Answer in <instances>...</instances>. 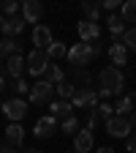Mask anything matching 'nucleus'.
I'll use <instances>...</instances> for the list:
<instances>
[{"instance_id": "obj_21", "label": "nucleus", "mask_w": 136, "mask_h": 153, "mask_svg": "<svg viewBox=\"0 0 136 153\" xmlns=\"http://www.w3.org/2000/svg\"><path fill=\"white\" fill-rule=\"evenodd\" d=\"M133 107H136V104H133V99H131V96H120V99H117V104H114V115H120V118H128Z\"/></svg>"}, {"instance_id": "obj_39", "label": "nucleus", "mask_w": 136, "mask_h": 153, "mask_svg": "<svg viewBox=\"0 0 136 153\" xmlns=\"http://www.w3.org/2000/svg\"><path fill=\"white\" fill-rule=\"evenodd\" d=\"M133 104H136V96H133Z\"/></svg>"}, {"instance_id": "obj_13", "label": "nucleus", "mask_w": 136, "mask_h": 153, "mask_svg": "<svg viewBox=\"0 0 136 153\" xmlns=\"http://www.w3.org/2000/svg\"><path fill=\"white\" fill-rule=\"evenodd\" d=\"M93 145H95V142H93V131H90V128H82V131L74 137V150H76V153H90Z\"/></svg>"}, {"instance_id": "obj_15", "label": "nucleus", "mask_w": 136, "mask_h": 153, "mask_svg": "<svg viewBox=\"0 0 136 153\" xmlns=\"http://www.w3.org/2000/svg\"><path fill=\"white\" fill-rule=\"evenodd\" d=\"M22 16H25V22H38V19L44 16V6L38 3V0H27L22 6Z\"/></svg>"}, {"instance_id": "obj_16", "label": "nucleus", "mask_w": 136, "mask_h": 153, "mask_svg": "<svg viewBox=\"0 0 136 153\" xmlns=\"http://www.w3.org/2000/svg\"><path fill=\"white\" fill-rule=\"evenodd\" d=\"M109 57H112V66H117V68H123L125 63H128V49L120 44V41H114L112 47H109Z\"/></svg>"}, {"instance_id": "obj_35", "label": "nucleus", "mask_w": 136, "mask_h": 153, "mask_svg": "<svg viewBox=\"0 0 136 153\" xmlns=\"http://www.w3.org/2000/svg\"><path fill=\"white\" fill-rule=\"evenodd\" d=\"M0 153H14V145H8V142L0 145Z\"/></svg>"}, {"instance_id": "obj_28", "label": "nucleus", "mask_w": 136, "mask_h": 153, "mask_svg": "<svg viewBox=\"0 0 136 153\" xmlns=\"http://www.w3.org/2000/svg\"><path fill=\"white\" fill-rule=\"evenodd\" d=\"M74 79L79 82V88H90L93 76H90V71H87V68H74Z\"/></svg>"}, {"instance_id": "obj_24", "label": "nucleus", "mask_w": 136, "mask_h": 153, "mask_svg": "<svg viewBox=\"0 0 136 153\" xmlns=\"http://www.w3.org/2000/svg\"><path fill=\"white\" fill-rule=\"evenodd\" d=\"M46 55H49V60L54 63V60H60V57H68V49H65V44H60V41H54L49 49H46Z\"/></svg>"}, {"instance_id": "obj_25", "label": "nucleus", "mask_w": 136, "mask_h": 153, "mask_svg": "<svg viewBox=\"0 0 136 153\" xmlns=\"http://www.w3.org/2000/svg\"><path fill=\"white\" fill-rule=\"evenodd\" d=\"M11 90H14V96H16V99H22V96H30V85H27V79H25V76H22V79H14L11 82Z\"/></svg>"}, {"instance_id": "obj_10", "label": "nucleus", "mask_w": 136, "mask_h": 153, "mask_svg": "<svg viewBox=\"0 0 136 153\" xmlns=\"http://www.w3.org/2000/svg\"><path fill=\"white\" fill-rule=\"evenodd\" d=\"M25 68H27V57H22V55H14V57L6 60V74L11 76V82L14 79H22Z\"/></svg>"}, {"instance_id": "obj_9", "label": "nucleus", "mask_w": 136, "mask_h": 153, "mask_svg": "<svg viewBox=\"0 0 136 153\" xmlns=\"http://www.w3.org/2000/svg\"><path fill=\"white\" fill-rule=\"evenodd\" d=\"M30 44H33V49H44V52H46V49L54 44L52 30H49L46 25H35V27H33V41H30Z\"/></svg>"}, {"instance_id": "obj_6", "label": "nucleus", "mask_w": 136, "mask_h": 153, "mask_svg": "<svg viewBox=\"0 0 136 153\" xmlns=\"http://www.w3.org/2000/svg\"><path fill=\"white\" fill-rule=\"evenodd\" d=\"M106 134L109 137H117V140H128L131 134H133V126H131V120L128 118H120V115H114L112 120H106Z\"/></svg>"}, {"instance_id": "obj_29", "label": "nucleus", "mask_w": 136, "mask_h": 153, "mask_svg": "<svg viewBox=\"0 0 136 153\" xmlns=\"http://www.w3.org/2000/svg\"><path fill=\"white\" fill-rule=\"evenodd\" d=\"M60 128H63L65 134H74V137L82 131V128H79V118H76V115H74V118H68V120H63V123H60Z\"/></svg>"}, {"instance_id": "obj_33", "label": "nucleus", "mask_w": 136, "mask_h": 153, "mask_svg": "<svg viewBox=\"0 0 136 153\" xmlns=\"http://www.w3.org/2000/svg\"><path fill=\"white\" fill-rule=\"evenodd\" d=\"M128 153H136V131L128 137Z\"/></svg>"}, {"instance_id": "obj_36", "label": "nucleus", "mask_w": 136, "mask_h": 153, "mask_svg": "<svg viewBox=\"0 0 136 153\" xmlns=\"http://www.w3.org/2000/svg\"><path fill=\"white\" fill-rule=\"evenodd\" d=\"M95 153H114V150H112V148H98Z\"/></svg>"}, {"instance_id": "obj_22", "label": "nucleus", "mask_w": 136, "mask_h": 153, "mask_svg": "<svg viewBox=\"0 0 136 153\" xmlns=\"http://www.w3.org/2000/svg\"><path fill=\"white\" fill-rule=\"evenodd\" d=\"M74 93H76V82H71V79H65V82L57 85V96H60L63 101H71Z\"/></svg>"}, {"instance_id": "obj_38", "label": "nucleus", "mask_w": 136, "mask_h": 153, "mask_svg": "<svg viewBox=\"0 0 136 153\" xmlns=\"http://www.w3.org/2000/svg\"><path fill=\"white\" fill-rule=\"evenodd\" d=\"M3 22H6V19H3V16H0V27H3Z\"/></svg>"}, {"instance_id": "obj_3", "label": "nucleus", "mask_w": 136, "mask_h": 153, "mask_svg": "<svg viewBox=\"0 0 136 153\" xmlns=\"http://www.w3.org/2000/svg\"><path fill=\"white\" fill-rule=\"evenodd\" d=\"M54 93H57V88H54V85H49L46 79H38V82L33 85V90H30L27 99H30L33 104H52Z\"/></svg>"}, {"instance_id": "obj_19", "label": "nucleus", "mask_w": 136, "mask_h": 153, "mask_svg": "<svg viewBox=\"0 0 136 153\" xmlns=\"http://www.w3.org/2000/svg\"><path fill=\"white\" fill-rule=\"evenodd\" d=\"M106 22H109V30H112V36H114V41H120V36H125V22H123V16L112 14V16H106Z\"/></svg>"}, {"instance_id": "obj_34", "label": "nucleus", "mask_w": 136, "mask_h": 153, "mask_svg": "<svg viewBox=\"0 0 136 153\" xmlns=\"http://www.w3.org/2000/svg\"><path fill=\"white\" fill-rule=\"evenodd\" d=\"M6 88H8V76H6V74H0V93H3Z\"/></svg>"}, {"instance_id": "obj_31", "label": "nucleus", "mask_w": 136, "mask_h": 153, "mask_svg": "<svg viewBox=\"0 0 136 153\" xmlns=\"http://www.w3.org/2000/svg\"><path fill=\"white\" fill-rule=\"evenodd\" d=\"M123 47H125V49H133V52H136V27L125 30V36H123Z\"/></svg>"}, {"instance_id": "obj_40", "label": "nucleus", "mask_w": 136, "mask_h": 153, "mask_svg": "<svg viewBox=\"0 0 136 153\" xmlns=\"http://www.w3.org/2000/svg\"><path fill=\"white\" fill-rule=\"evenodd\" d=\"M0 107H3V101H0Z\"/></svg>"}, {"instance_id": "obj_4", "label": "nucleus", "mask_w": 136, "mask_h": 153, "mask_svg": "<svg viewBox=\"0 0 136 153\" xmlns=\"http://www.w3.org/2000/svg\"><path fill=\"white\" fill-rule=\"evenodd\" d=\"M49 55L44 52V49H30V55H27V71L33 74V76H44L46 74V68H49Z\"/></svg>"}, {"instance_id": "obj_14", "label": "nucleus", "mask_w": 136, "mask_h": 153, "mask_svg": "<svg viewBox=\"0 0 136 153\" xmlns=\"http://www.w3.org/2000/svg\"><path fill=\"white\" fill-rule=\"evenodd\" d=\"M0 30H3V36H6V38L19 36V33L25 30V16H8L6 22H3V27H0Z\"/></svg>"}, {"instance_id": "obj_7", "label": "nucleus", "mask_w": 136, "mask_h": 153, "mask_svg": "<svg viewBox=\"0 0 136 153\" xmlns=\"http://www.w3.org/2000/svg\"><path fill=\"white\" fill-rule=\"evenodd\" d=\"M74 109H85V107H98V93L93 88H76L74 99H71Z\"/></svg>"}, {"instance_id": "obj_27", "label": "nucleus", "mask_w": 136, "mask_h": 153, "mask_svg": "<svg viewBox=\"0 0 136 153\" xmlns=\"http://www.w3.org/2000/svg\"><path fill=\"white\" fill-rule=\"evenodd\" d=\"M95 118H98V120H112L114 118V107L112 104H98V107H95Z\"/></svg>"}, {"instance_id": "obj_11", "label": "nucleus", "mask_w": 136, "mask_h": 153, "mask_svg": "<svg viewBox=\"0 0 136 153\" xmlns=\"http://www.w3.org/2000/svg\"><path fill=\"white\" fill-rule=\"evenodd\" d=\"M49 109H52V118H54L57 123H63V120L74 118V104H71V101L57 99V101H52V104H49Z\"/></svg>"}, {"instance_id": "obj_37", "label": "nucleus", "mask_w": 136, "mask_h": 153, "mask_svg": "<svg viewBox=\"0 0 136 153\" xmlns=\"http://www.w3.org/2000/svg\"><path fill=\"white\" fill-rule=\"evenodd\" d=\"M25 153H44V150H25Z\"/></svg>"}, {"instance_id": "obj_20", "label": "nucleus", "mask_w": 136, "mask_h": 153, "mask_svg": "<svg viewBox=\"0 0 136 153\" xmlns=\"http://www.w3.org/2000/svg\"><path fill=\"white\" fill-rule=\"evenodd\" d=\"M44 79L49 82V85H60V82H65V74H63V68L60 66H54V63H49V68H46V74H44Z\"/></svg>"}, {"instance_id": "obj_32", "label": "nucleus", "mask_w": 136, "mask_h": 153, "mask_svg": "<svg viewBox=\"0 0 136 153\" xmlns=\"http://www.w3.org/2000/svg\"><path fill=\"white\" fill-rule=\"evenodd\" d=\"M117 8H123L120 0H104V11H117Z\"/></svg>"}, {"instance_id": "obj_18", "label": "nucleus", "mask_w": 136, "mask_h": 153, "mask_svg": "<svg viewBox=\"0 0 136 153\" xmlns=\"http://www.w3.org/2000/svg\"><path fill=\"white\" fill-rule=\"evenodd\" d=\"M101 11H104L101 3H93V0H85V3H82V14H85V19H90V22H98Z\"/></svg>"}, {"instance_id": "obj_2", "label": "nucleus", "mask_w": 136, "mask_h": 153, "mask_svg": "<svg viewBox=\"0 0 136 153\" xmlns=\"http://www.w3.org/2000/svg\"><path fill=\"white\" fill-rule=\"evenodd\" d=\"M95 57H98V47H95V44L79 41V44H74L68 49V63H71V68H87Z\"/></svg>"}, {"instance_id": "obj_30", "label": "nucleus", "mask_w": 136, "mask_h": 153, "mask_svg": "<svg viewBox=\"0 0 136 153\" xmlns=\"http://www.w3.org/2000/svg\"><path fill=\"white\" fill-rule=\"evenodd\" d=\"M0 11L6 14V19H8V16H16L19 3H16V0H3V3H0Z\"/></svg>"}, {"instance_id": "obj_17", "label": "nucleus", "mask_w": 136, "mask_h": 153, "mask_svg": "<svg viewBox=\"0 0 136 153\" xmlns=\"http://www.w3.org/2000/svg\"><path fill=\"white\" fill-rule=\"evenodd\" d=\"M6 140H8V145L19 148V145L25 142V128L19 126V123H8V128H6Z\"/></svg>"}, {"instance_id": "obj_26", "label": "nucleus", "mask_w": 136, "mask_h": 153, "mask_svg": "<svg viewBox=\"0 0 136 153\" xmlns=\"http://www.w3.org/2000/svg\"><path fill=\"white\" fill-rule=\"evenodd\" d=\"M120 16H123V22H136V0H128V3H123Z\"/></svg>"}, {"instance_id": "obj_5", "label": "nucleus", "mask_w": 136, "mask_h": 153, "mask_svg": "<svg viewBox=\"0 0 136 153\" xmlns=\"http://www.w3.org/2000/svg\"><path fill=\"white\" fill-rule=\"evenodd\" d=\"M0 109H3V115H6L11 123H19V120L27 115V101H25V99H16V96H14V99L3 101V107H0Z\"/></svg>"}, {"instance_id": "obj_23", "label": "nucleus", "mask_w": 136, "mask_h": 153, "mask_svg": "<svg viewBox=\"0 0 136 153\" xmlns=\"http://www.w3.org/2000/svg\"><path fill=\"white\" fill-rule=\"evenodd\" d=\"M14 55H19L16 44L11 41V38H3V41H0V60H8V57H14Z\"/></svg>"}, {"instance_id": "obj_1", "label": "nucleus", "mask_w": 136, "mask_h": 153, "mask_svg": "<svg viewBox=\"0 0 136 153\" xmlns=\"http://www.w3.org/2000/svg\"><path fill=\"white\" fill-rule=\"evenodd\" d=\"M123 85H125V74L117 66H106L98 71V96L109 99V96H123Z\"/></svg>"}, {"instance_id": "obj_8", "label": "nucleus", "mask_w": 136, "mask_h": 153, "mask_svg": "<svg viewBox=\"0 0 136 153\" xmlns=\"http://www.w3.org/2000/svg\"><path fill=\"white\" fill-rule=\"evenodd\" d=\"M76 33H79V38L85 44H93L101 38V25L98 22H90V19H82L79 25H76Z\"/></svg>"}, {"instance_id": "obj_41", "label": "nucleus", "mask_w": 136, "mask_h": 153, "mask_svg": "<svg viewBox=\"0 0 136 153\" xmlns=\"http://www.w3.org/2000/svg\"><path fill=\"white\" fill-rule=\"evenodd\" d=\"M71 153H76V150H71Z\"/></svg>"}, {"instance_id": "obj_12", "label": "nucleus", "mask_w": 136, "mask_h": 153, "mask_svg": "<svg viewBox=\"0 0 136 153\" xmlns=\"http://www.w3.org/2000/svg\"><path fill=\"white\" fill-rule=\"evenodd\" d=\"M57 128H60V123H57V120L52 118V115H46V118H41V120L35 123L33 134H35L38 140H46V137H52V134H54Z\"/></svg>"}]
</instances>
